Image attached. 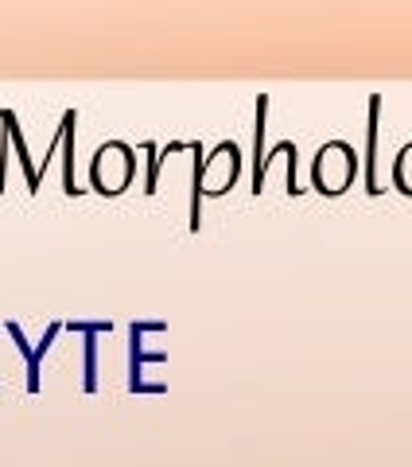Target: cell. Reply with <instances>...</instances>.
<instances>
[{
    "mask_svg": "<svg viewBox=\"0 0 412 467\" xmlns=\"http://www.w3.org/2000/svg\"><path fill=\"white\" fill-rule=\"evenodd\" d=\"M168 324H160V319H156V324H144V319H140V324H132V331H129V389L132 393H137L140 389V382H144V367H149V362H168V350H144V335H149V331H164Z\"/></svg>",
    "mask_w": 412,
    "mask_h": 467,
    "instance_id": "cell-1",
    "label": "cell"
},
{
    "mask_svg": "<svg viewBox=\"0 0 412 467\" xmlns=\"http://www.w3.org/2000/svg\"><path fill=\"white\" fill-rule=\"evenodd\" d=\"M67 327L82 335V389L98 393V335L113 331V324L109 319H94V324H86V319H70Z\"/></svg>",
    "mask_w": 412,
    "mask_h": 467,
    "instance_id": "cell-2",
    "label": "cell"
},
{
    "mask_svg": "<svg viewBox=\"0 0 412 467\" xmlns=\"http://www.w3.org/2000/svg\"><path fill=\"white\" fill-rule=\"evenodd\" d=\"M5 331L16 339V347H20V355H24V362H27V393H39V362H43V355L51 350V343L58 339V331H63V324H51L47 327V335H43V343H27L24 339V331H20V324H5Z\"/></svg>",
    "mask_w": 412,
    "mask_h": 467,
    "instance_id": "cell-3",
    "label": "cell"
},
{
    "mask_svg": "<svg viewBox=\"0 0 412 467\" xmlns=\"http://www.w3.org/2000/svg\"><path fill=\"white\" fill-rule=\"evenodd\" d=\"M0 125L8 129V140H12V149H16V156H20V168H24V175H27V195H39V171L32 168V156H27V144H24V133H20V121H16V113L12 109H0Z\"/></svg>",
    "mask_w": 412,
    "mask_h": 467,
    "instance_id": "cell-4",
    "label": "cell"
},
{
    "mask_svg": "<svg viewBox=\"0 0 412 467\" xmlns=\"http://www.w3.org/2000/svg\"><path fill=\"white\" fill-rule=\"evenodd\" d=\"M75 121H78L75 109H67L63 121H58V129H63V192H67L70 199L86 192V187L75 183Z\"/></svg>",
    "mask_w": 412,
    "mask_h": 467,
    "instance_id": "cell-5",
    "label": "cell"
},
{
    "mask_svg": "<svg viewBox=\"0 0 412 467\" xmlns=\"http://www.w3.org/2000/svg\"><path fill=\"white\" fill-rule=\"evenodd\" d=\"M377 113H381V94H370V125H366V192L381 195L377 187Z\"/></svg>",
    "mask_w": 412,
    "mask_h": 467,
    "instance_id": "cell-6",
    "label": "cell"
},
{
    "mask_svg": "<svg viewBox=\"0 0 412 467\" xmlns=\"http://www.w3.org/2000/svg\"><path fill=\"white\" fill-rule=\"evenodd\" d=\"M264 121H269V94L257 98V137H253L257 156H253V187H249L253 195L264 192Z\"/></svg>",
    "mask_w": 412,
    "mask_h": 467,
    "instance_id": "cell-7",
    "label": "cell"
}]
</instances>
